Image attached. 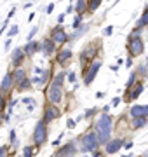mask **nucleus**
<instances>
[{"mask_svg": "<svg viewBox=\"0 0 148 157\" xmlns=\"http://www.w3.org/2000/svg\"><path fill=\"white\" fill-rule=\"evenodd\" d=\"M112 129H113V119H112V115H108V113L105 112L101 117L96 121V128H94L98 141H99V143H106V141L110 140Z\"/></svg>", "mask_w": 148, "mask_h": 157, "instance_id": "1", "label": "nucleus"}, {"mask_svg": "<svg viewBox=\"0 0 148 157\" xmlns=\"http://www.w3.org/2000/svg\"><path fill=\"white\" fill-rule=\"evenodd\" d=\"M99 147V141H98V136L94 131H89L87 135L82 136V152H92Z\"/></svg>", "mask_w": 148, "mask_h": 157, "instance_id": "2", "label": "nucleus"}, {"mask_svg": "<svg viewBox=\"0 0 148 157\" xmlns=\"http://www.w3.org/2000/svg\"><path fill=\"white\" fill-rule=\"evenodd\" d=\"M33 140H35V145L42 147L47 140V128H46V122L44 121H39L37 126H35V133H33Z\"/></svg>", "mask_w": 148, "mask_h": 157, "instance_id": "3", "label": "nucleus"}, {"mask_svg": "<svg viewBox=\"0 0 148 157\" xmlns=\"http://www.w3.org/2000/svg\"><path fill=\"white\" fill-rule=\"evenodd\" d=\"M127 51H129L131 56H139V54H143V51H145L143 40L139 37H131L129 39V44H127Z\"/></svg>", "mask_w": 148, "mask_h": 157, "instance_id": "4", "label": "nucleus"}, {"mask_svg": "<svg viewBox=\"0 0 148 157\" xmlns=\"http://www.w3.org/2000/svg\"><path fill=\"white\" fill-rule=\"evenodd\" d=\"M46 94H47V100H49V103H52V105H57V103L61 101V98H63V89H61V86L51 84Z\"/></svg>", "mask_w": 148, "mask_h": 157, "instance_id": "5", "label": "nucleus"}, {"mask_svg": "<svg viewBox=\"0 0 148 157\" xmlns=\"http://www.w3.org/2000/svg\"><path fill=\"white\" fill-rule=\"evenodd\" d=\"M51 39L54 44H66L70 39V35L65 32V30L61 28V26H56V28L51 32Z\"/></svg>", "mask_w": 148, "mask_h": 157, "instance_id": "6", "label": "nucleus"}, {"mask_svg": "<svg viewBox=\"0 0 148 157\" xmlns=\"http://www.w3.org/2000/svg\"><path fill=\"white\" fill-rule=\"evenodd\" d=\"M75 154H77V147H75L73 141H70V143H66L63 148H59V150L54 154V157H73Z\"/></svg>", "mask_w": 148, "mask_h": 157, "instance_id": "7", "label": "nucleus"}, {"mask_svg": "<svg viewBox=\"0 0 148 157\" xmlns=\"http://www.w3.org/2000/svg\"><path fill=\"white\" fill-rule=\"evenodd\" d=\"M59 113H61V112L56 108V105H52V103H51V105H47L46 110H44V119H42V121L47 124V122H51V121H54V119L59 117Z\"/></svg>", "mask_w": 148, "mask_h": 157, "instance_id": "8", "label": "nucleus"}, {"mask_svg": "<svg viewBox=\"0 0 148 157\" xmlns=\"http://www.w3.org/2000/svg\"><path fill=\"white\" fill-rule=\"evenodd\" d=\"M99 68H101V61H96L92 63L91 67H89V70H87L86 73V78H84V82H86V86H89L94 80V77L98 75V72H99Z\"/></svg>", "mask_w": 148, "mask_h": 157, "instance_id": "9", "label": "nucleus"}, {"mask_svg": "<svg viewBox=\"0 0 148 157\" xmlns=\"http://www.w3.org/2000/svg\"><path fill=\"white\" fill-rule=\"evenodd\" d=\"M96 52H98L96 44H89L86 49L82 51V54H80V61L86 63V61H89V59H92V58L96 56Z\"/></svg>", "mask_w": 148, "mask_h": 157, "instance_id": "10", "label": "nucleus"}, {"mask_svg": "<svg viewBox=\"0 0 148 157\" xmlns=\"http://www.w3.org/2000/svg\"><path fill=\"white\" fill-rule=\"evenodd\" d=\"M122 145H124L122 140H108L105 150H106V154H115V152H119L120 148H122Z\"/></svg>", "mask_w": 148, "mask_h": 157, "instance_id": "11", "label": "nucleus"}, {"mask_svg": "<svg viewBox=\"0 0 148 157\" xmlns=\"http://www.w3.org/2000/svg\"><path fill=\"white\" fill-rule=\"evenodd\" d=\"M131 117H148V105L141 107V105H134L131 107Z\"/></svg>", "mask_w": 148, "mask_h": 157, "instance_id": "12", "label": "nucleus"}, {"mask_svg": "<svg viewBox=\"0 0 148 157\" xmlns=\"http://www.w3.org/2000/svg\"><path fill=\"white\" fill-rule=\"evenodd\" d=\"M24 56H26V54H24L23 49H14L12 51V56H11L12 65H14V67H19V65L24 61Z\"/></svg>", "mask_w": 148, "mask_h": 157, "instance_id": "13", "label": "nucleus"}, {"mask_svg": "<svg viewBox=\"0 0 148 157\" xmlns=\"http://www.w3.org/2000/svg\"><path fill=\"white\" fill-rule=\"evenodd\" d=\"M40 51H44V54H46V56H51L52 52H54V42H52L51 37L46 39L42 44H40Z\"/></svg>", "mask_w": 148, "mask_h": 157, "instance_id": "14", "label": "nucleus"}, {"mask_svg": "<svg viewBox=\"0 0 148 157\" xmlns=\"http://www.w3.org/2000/svg\"><path fill=\"white\" fill-rule=\"evenodd\" d=\"M11 89H12V73H7L4 77V80H2V84H0V93L4 94V93H7Z\"/></svg>", "mask_w": 148, "mask_h": 157, "instance_id": "15", "label": "nucleus"}, {"mask_svg": "<svg viewBox=\"0 0 148 157\" xmlns=\"http://www.w3.org/2000/svg\"><path fill=\"white\" fill-rule=\"evenodd\" d=\"M70 58H72V49H61L59 52H57L56 61L59 63V65H65V63L70 59Z\"/></svg>", "mask_w": 148, "mask_h": 157, "instance_id": "16", "label": "nucleus"}, {"mask_svg": "<svg viewBox=\"0 0 148 157\" xmlns=\"http://www.w3.org/2000/svg\"><path fill=\"white\" fill-rule=\"evenodd\" d=\"M24 54L26 56H31L33 52H37V51H40V44L39 42H33V40H28V44L24 45Z\"/></svg>", "mask_w": 148, "mask_h": 157, "instance_id": "17", "label": "nucleus"}, {"mask_svg": "<svg viewBox=\"0 0 148 157\" xmlns=\"http://www.w3.org/2000/svg\"><path fill=\"white\" fill-rule=\"evenodd\" d=\"M127 91H131V94H129V100H136L138 96L143 93V84H141V82H138L134 87H131V89H127Z\"/></svg>", "mask_w": 148, "mask_h": 157, "instance_id": "18", "label": "nucleus"}, {"mask_svg": "<svg viewBox=\"0 0 148 157\" xmlns=\"http://www.w3.org/2000/svg\"><path fill=\"white\" fill-rule=\"evenodd\" d=\"M30 86H31V78L24 77L23 80L17 82V91H26V89H30Z\"/></svg>", "mask_w": 148, "mask_h": 157, "instance_id": "19", "label": "nucleus"}, {"mask_svg": "<svg viewBox=\"0 0 148 157\" xmlns=\"http://www.w3.org/2000/svg\"><path fill=\"white\" fill-rule=\"evenodd\" d=\"M146 124V117H132V122H131V126L134 129H138V128H143Z\"/></svg>", "mask_w": 148, "mask_h": 157, "instance_id": "20", "label": "nucleus"}, {"mask_svg": "<svg viewBox=\"0 0 148 157\" xmlns=\"http://www.w3.org/2000/svg\"><path fill=\"white\" fill-rule=\"evenodd\" d=\"M77 14H84V11L87 9V0H77V6L73 7Z\"/></svg>", "mask_w": 148, "mask_h": 157, "instance_id": "21", "label": "nucleus"}, {"mask_svg": "<svg viewBox=\"0 0 148 157\" xmlns=\"http://www.w3.org/2000/svg\"><path fill=\"white\" fill-rule=\"evenodd\" d=\"M146 25H148V7L145 9L143 16L139 17V21L136 23V28H143V26H146Z\"/></svg>", "mask_w": 148, "mask_h": 157, "instance_id": "22", "label": "nucleus"}, {"mask_svg": "<svg viewBox=\"0 0 148 157\" xmlns=\"http://www.w3.org/2000/svg\"><path fill=\"white\" fill-rule=\"evenodd\" d=\"M26 77V73H24V70H21V68H17L16 72L12 73V82H19V80H23V78Z\"/></svg>", "mask_w": 148, "mask_h": 157, "instance_id": "23", "label": "nucleus"}, {"mask_svg": "<svg viewBox=\"0 0 148 157\" xmlns=\"http://www.w3.org/2000/svg\"><path fill=\"white\" fill-rule=\"evenodd\" d=\"M87 6H89V11L94 12L96 9H99V6H101V0H89V2H87Z\"/></svg>", "mask_w": 148, "mask_h": 157, "instance_id": "24", "label": "nucleus"}, {"mask_svg": "<svg viewBox=\"0 0 148 157\" xmlns=\"http://www.w3.org/2000/svg\"><path fill=\"white\" fill-rule=\"evenodd\" d=\"M63 82H65V73H57L56 77L52 78L51 84H56V86H63Z\"/></svg>", "mask_w": 148, "mask_h": 157, "instance_id": "25", "label": "nucleus"}, {"mask_svg": "<svg viewBox=\"0 0 148 157\" xmlns=\"http://www.w3.org/2000/svg\"><path fill=\"white\" fill-rule=\"evenodd\" d=\"M136 75H138L136 72H132V73H131V77H129V80H127V86H125L127 89H131L132 86H134V82H136Z\"/></svg>", "mask_w": 148, "mask_h": 157, "instance_id": "26", "label": "nucleus"}, {"mask_svg": "<svg viewBox=\"0 0 148 157\" xmlns=\"http://www.w3.org/2000/svg\"><path fill=\"white\" fill-rule=\"evenodd\" d=\"M23 154H24V157H33V148H31L30 145H26L23 148Z\"/></svg>", "mask_w": 148, "mask_h": 157, "instance_id": "27", "label": "nucleus"}, {"mask_svg": "<svg viewBox=\"0 0 148 157\" xmlns=\"http://www.w3.org/2000/svg\"><path fill=\"white\" fill-rule=\"evenodd\" d=\"M16 33H17V25H12L11 28H9V33L7 35H9V37H14Z\"/></svg>", "mask_w": 148, "mask_h": 157, "instance_id": "28", "label": "nucleus"}, {"mask_svg": "<svg viewBox=\"0 0 148 157\" xmlns=\"http://www.w3.org/2000/svg\"><path fill=\"white\" fill-rule=\"evenodd\" d=\"M80 21H82V14H77V17H75V21H73L75 28H79V26H80Z\"/></svg>", "mask_w": 148, "mask_h": 157, "instance_id": "29", "label": "nucleus"}, {"mask_svg": "<svg viewBox=\"0 0 148 157\" xmlns=\"http://www.w3.org/2000/svg\"><path fill=\"white\" fill-rule=\"evenodd\" d=\"M9 138H11L12 145H16V131H14V129H12V131H11V135H9Z\"/></svg>", "mask_w": 148, "mask_h": 157, "instance_id": "30", "label": "nucleus"}, {"mask_svg": "<svg viewBox=\"0 0 148 157\" xmlns=\"http://www.w3.org/2000/svg\"><path fill=\"white\" fill-rule=\"evenodd\" d=\"M37 32H39V28H37V26H35V28H31V32L28 33V40H31V39H33V35L37 33Z\"/></svg>", "mask_w": 148, "mask_h": 157, "instance_id": "31", "label": "nucleus"}, {"mask_svg": "<svg viewBox=\"0 0 148 157\" xmlns=\"http://www.w3.org/2000/svg\"><path fill=\"white\" fill-rule=\"evenodd\" d=\"M0 157H7V147H0Z\"/></svg>", "mask_w": 148, "mask_h": 157, "instance_id": "32", "label": "nucleus"}, {"mask_svg": "<svg viewBox=\"0 0 148 157\" xmlns=\"http://www.w3.org/2000/svg\"><path fill=\"white\" fill-rule=\"evenodd\" d=\"M103 33L106 35V37H110V35L113 33V28H112V26H108V28H105V32H103Z\"/></svg>", "mask_w": 148, "mask_h": 157, "instance_id": "33", "label": "nucleus"}, {"mask_svg": "<svg viewBox=\"0 0 148 157\" xmlns=\"http://www.w3.org/2000/svg\"><path fill=\"white\" fill-rule=\"evenodd\" d=\"M75 124H77V122H75L73 119H68V122H66V126H68L70 129H73V128H75Z\"/></svg>", "mask_w": 148, "mask_h": 157, "instance_id": "34", "label": "nucleus"}, {"mask_svg": "<svg viewBox=\"0 0 148 157\" xmlns=\"http://www.w3.org/2000/svg\"><path fill=\"white\" fill-rule=\"evenodd\" d=\"M131 65H132V56H129L125 59V67H131Z\"/></svg>", "mask_w": 148, "mask_h": 157, "instance_id": "35", "label": "nucleus"}, {"mask_svg": "<svg viewBox=\"0 0 148 157\" xmlns=\"http://www.w3.org/2000/svg\"><path fill=\"white\" fill-rule=\"evenodd\" d=\"M68 80H70V82H75V73L73 72L68 73Z\"/></svg>", "mask_w": 148, "mask_h": 157, "instance_id": "36", "label": "nucleus"}, {"mask_svg": "<svg viewBox=\"0 0 148 157\" xmlns=\"http://www.w3.org/2000/svg\"><path fill=\"white\" fill-rule=\"evenodd\" d=\"M120 103V98H113V101H112V105H119Z\"/></svg>", "mask_w": 148, "mask_h": 157, "instance_id": "37", "label": "nucleus"}, {"mask_svg": "<svg viewBox=\"0 0 148 157\" xmlns=\"http://www.w3.org/2000/svg\"><path fill=\"white\" fill-rule=\"evenodd\" d=\"M132 145H134V143H132V141H129V143H125V148H132Z\"/></svg>", "mask_w": 148, "mask_h": 157, "instance_id": "38", "label": "nucleus"}, {"mask_svg": "<svg viewBox=\"0 0 148 157\" xmlns=\"http://www.w3.org/2000/svg\"><path fill=\"white\" fill-rule=\"evenodd\" d=\"M52 9H54V4H49V7H47V12H52Z\"/></svg>", "mask_w": 148, "mask_h": 157, "instance_id": "39", "label": "nucleus"}, {"mask_svg": "<svg viewBox=\"0 0 148 157\" xmlns=\"http://www.w3.org/2000/svg\"><path fill=\"white\" fill-rule=\"evenodd\" d=\"M63 21H65V14H61V16L57 17V23H63Z\"/></svg>", "mask_w": 148, "mask_h": 157, "instance_id": "40", "label": "nucleus"}, {"mask_svg": "<svg viewBox=\"0 0 148 157\" xmlns=\"http://www.w3.org/2000/svg\"><path fill=\"white\" fill-rule=\"evenodd\" d=\"M23 103H33V100H31V98H24Z\"/></svg>", "mask_w": 148, "mask_h": 157, "instance_id": "41", "label": "nucleus"}, {"mask_svg": "<svg viewBox=\"0 0 148 157\" xmlns=\"http://www.w3.org/2000/svg\"><path fill=\"white\" fill-rule=\"evenodd\" d=\"M122 157H129V155H122Z\"/></svg>", "mask_w": 148, "mask_h": 157, "instance_id": "42", "label": "nucleus"}, {"mask_svg": "<svg viewBox=\"0 0 148 157\" xmlns=\"http://www.w3.org/2000/svg\"><path fill=\"white\" fill-rule=\"evenodd\" d=\"M146 67H148V59H146Z\"/></svg>", "mask_w": 148, "mask_h": 157, "instance_id": "43", "label": "nucleus"}]
</instances>
